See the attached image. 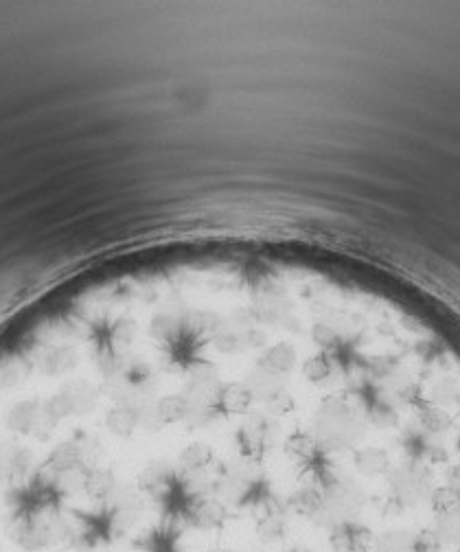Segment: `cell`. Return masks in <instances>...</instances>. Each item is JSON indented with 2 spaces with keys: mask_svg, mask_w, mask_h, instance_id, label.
<instances>
[{
  "mask_svg": "<svg viewBox=\"0 0 460 552\" xmlns=\"http://www.w3.org/2000/svg\"><path fill=\"white\" fill-rule=\"evenodd\" d=\"M220 552H230V550H220Z\"/></svg>",
  "mask_w": 460,
  "mask_h": 552,
  "instance_id": "1",
  "label": "cell"
}]
</instances>
